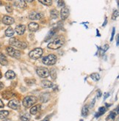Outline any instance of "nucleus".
<instances>
[{
    "mask_svg": "<svg viewBox=\"0 0 119 121\" xmlns=\"http://www.w3.org/2000/svg\"><path fill=\"white\" fill-rule=\"evenodd\" d=\"M64 39L63 38H58L55 40H54L52 42H51L48 45V48H51V49H58L60 48L63 44H64Z\"/></svg>",
    "mask_w": 119,
    "mask_h": 121,
    "instance_id": "obj_1",
    "label": "nucleus"
},
{
    "mask_svg": "<svg viewBox=\"0 0 119 121\" xmlns=\"http://www.w3.org/2000/svg\"><path fill=\"white\" fill-rule=\"evenodd\" d=\"M37 101L38 99L36 97L32 96V95L27 96L24 98V99L23 100V105L26 108H29L32 106H33V104H35V103L37 102Z\"/></svg>",
    "mask_w": 119,
    "mask_h": 121,
    "instance_id": "obj_2",
    "label": "nucleus"
},
{
    "mask_svg": "<svg viewBox=\"0 0 119 121\" xmlns=\"http://www.w3.org/2000/svg\"><path fill=\"white\" fill-rule=\"evenodd\" d=\"M57 62V57L55 54H49L42 59V62L46 65H53Z\"/></svg>",
    "mask_w": 119,
    "mask_h": 121,
    "instance_id": "obj_3",
    "label": "nucleus"
},
{
    "mask_svg": "<svg viewBox=\"0 0 119 121\" xmlns=\"http://www.w3.org/2000/svg\"><path fill=\"white\" fill-rule=\"evenodd\" d=\"M44 53V51L41 48H36L33 49L32 51H31L29 52V56L30 58L33 59H39L41 56H42V54Z\"/></svg>",
    "mask_w": 119,
    "mask_h": 121,
    "instance_id": "obj_4",
    "label": "nucleus"
},
{
    "mask_svg": "<svg viewBox=\"0 0 119 121\" xmlns=\"http://www.w3.org/2000/svg\"><path fill=\"white\" fill-rule=\"evenodd\" d=\"M9 43L11 45V46H16L17 48H27V43H24V42H21L20 40H19L17 38H12L10 39V41H9Z\"/></svg>",
    "mask_w": 119,
    "mask_h": 121,
    "instance_id": "obj_5",
    "label": "nucleus"
},
{
    "mask_svg": "<svg viewBox=\"0 0 119 121\" xmlns=\"http://www.w3.org/2000/svg\"><path fill=\"white\" fill-rule=\"evenodd\" d=\"M6 51H7L8 54L12 57H15V58H19L21 56V52L19 50H16L15 48H13L11 46H8L6 48Z\"/></svg>",
    "mask_w": 119,
    "mask_h": 121,
    "instance_id": "obj_6",
    "label": "nucleus"
},
{
    "mask_svg": "<svg viewBox=\"0 0 119 121\" xmlns=\"http://www.w3.org/2000/svg\"><path fill=\"white\" fill-rule=\"evenodd\" d=\"M36 72H37V74L41 77V78H47L49 76V70L47 69L46 68H44V67H39L37 68L36 70Z\"/></svg>",
    "mask_w": 119,
    "mask_h": 121,
    "instance_id": "obj_7",
    "label": "nucleus"
},
{
    "mask_svg": "<svg viewBox=\"0 0 119 121\" xmlns=\"http://www.w3.org/2000/svg\"><path fill=\"white\" fill-rule=\"evenodd\" d=\"M43 16V13H38L36 11H31L29 14V19L31 20H39Z\"/></svg>",
    "mask_w": 119,
    "mask_h": 121,
    "instance_id": "obj_8",
    "label": "nucleus"
},
{
    "mask_svg": "<svg viewBox=\"0 0 119 121\" xmlns=\"http://www.w3.org/2000/svg\"><path fill=\"white\" fill-rule=\"evenodd\" d=\"M8 106L13 109H18L20 106V102L17 99H13L8 103Z\"/></svg>",
    "mask_w": 119,
    "mask_h": 121,
    "instance_id": "obj_9",
    "label": "nucleus"
},
{
    "mask_svg": "<svg viewBox=\"0 0 119 121\" xmlns=\"http://www.w3.org/2000/svg\"><path fill=\"white\" fill-rule=\"evenodd\" d=\"M14 21H15L14 19L8 16H4L2 19V22L4 24H6V25H11V24H13L14 23Z\"/></svg>",
    "mask_w": 119,
    "mask_h": 121,
    "instance_id": "obj_10",
    "label": "nucleus"
},
{
    "mask_svg": "<svg viewBox=\"0 0 119 121\" xmlns=\"http://www.w3.org/2000/svg\"><path fill=\"white\" fill-rule=\"evenodd\" d=\"M69 16V10L65 8V7H63L61 10H60V16H61V19L63 20H65Z\"/></svg>",
    "mask_w": 119,
    "mask_h": 121,
    "instance_id": "obj_11",
    "label": "nucleus"
},
{
    "mask_svg": "<svg viewBox=\"0 0 119 121\" xmlns=\"http://www.w3.org/2000/svg\"><path fill=\"white\" fill-rule=\"evenodd\" d=\"M25 29H26V27L24 25H23V24H19V25H17L16 27V32L19 35H21L24 33L25 32Z\"/></svg>",
    "mask_w": 119,
    "mask_h": 121,
    "instance_id": "obj_12",
    "label": "nucleus"
},
{
    "mask_svg": "<svg viewBox=\"0 0 119 121\" xmlns=\"http://www.w3.org/2000/svg\"><path fill=\"white\" fill-rule=\"evenodd\" d=\"M14 95L13 93L10 91V90H5V91H4L2 93V98L5 100H8L10 98H11L12 97H13Z\"/></svg>",
    "mask_w": 119,
    "mask_h": 121,
    "instance_id": "obj_13",
    "label": "nucleus"
},
{
    "mask_svg": "<svg viewBox=\"0 0 119 121\" xmlns=\"http://www.w3.org/2000/svg\"><path fill=\"white\" fill-rule=\"evenodd\" d=\"M28 28L29 29V31H31V32H36L37 30H38V29H39V25H38V23H37L31 22V23H29Z\"/></svg>",
    "mask_w": 119,
    "mask_h": 121,
    "instance_id": "obj_14",
    "label": "nucleus"
},
{
    "mask_svg": "<svg viewBox=\"0 0 119 121\" xmlns=\"http://www.w3.org/2000/svg\"><path fill=\"white\" fill-rule=\"evenodd\" d=\"M50 98V94L49 93H42L40 96V101L42 102V103H46L47 102Z\"/></svg>",
    "mask_w": 119,
    "mask_h": 121,
    "instance_id": "obj_15",
    "label": "nucleus"
},
{
    "mask_svg": "<svg viewBox=\"0 0 119 121\" xmlns=\"http://www.w3.org/2000/svg\"><path fill=\"white\" fill-rule=\"evenodd\" d=\"M13 4L16 7L19 8H27V4L24 1H15L13 2Z\"/></svg>",
    "mask_w": 119,
    "mask_h": 121,
    "instance_id": "obj_16",
    "label": "nucleus"
},
{
    "mask_svg": "<svg viewBox=\"0 0 119 121\" xmlns=\"http://www.w3.org/2000/svg\"><path fill=\"white\" fill-rule=\"evenodd\" d=\"M5 77L7 78L8 79H13V78L16 77V74L13 70H8L6 72Z\"/></svg>",
    "mask_w": 119,
    "mask_h": 121,
    "instance_id": "obj_17",
    "label": "nucleus"
},
{
    "mask_svg": "<svg viewBox=\"0 0 119 121\" xmlns=\"http://www.w3.org/2000/svg\"><path fill=\"white\" fill-rule=\"evenodd\" d=\"M40 105H35V106H34L33 107L31 108L30 114H32V115H35V114H36L40 111Z\"/></svg>",
    "mask_w": 119,
    "mask_h": 121,
    "instance_id": "obj_18",
    "label": "nucleus"
},
{
    "mask_svg": "<svg viewBox=\"0 0 119 121\" xmlns=\"http://www.w3.org/2000/svg\"><path fill=\"white\" fill-rule=\"evenodd\" d=\"M42 86L45 88H49V87H53V83L50 81H48V80H43L42 81Z\"/></svg>",
    "mask_w": 119,
    "mask_h": 121,
    "instance_id": "obj_19",
    "label": "nucleus"
},
{
    "mask_svg": "<svg viewBox=\"0 0 119 121\" xmlns=\"http://www.w3.org/2000/svg\"><path fill=\"white\" fill-rule=\"evenodd\" d=\"M0 64L2 65H7L8 64V59L4 54H0Z\"/></svg>",
    "mask_w": 119,
    "mask_h": 121,
    "instance_id": "obj_20",
    "label": "nucleus"
},
{
    "mask_svg": "<svg viewBox=\"0 0 119 121\" xmlns=\"http://www.w3.org/2000/svg\"><path fill=\"white\" fill-rule=\"evenodd\" d=\"M56 32H57L56 28H53V29L51 30V31L49 32L48 35H47V37H46V39H45V41H47L48 40H49L51 38H52L53 36H54V35H55Z\"/></svg>",
    "mask_w": 119,
    "mask_h": 121,
    "instance_id": "obj_21",
    "label": "nucleus"
},
{
    "mask_svg": "<svg viewBox=\"0 0 119 121\" xmlns=\"http://www.w3.org/2000/svg\"><path fill=\"white\" fill-rule=\"evenodd\" d=\"M5 35L7 37H12V36L14 35V30L13 29V28L8 27L5 30Z\"/></svg>",
    "mask_w": 119,
    "mask_h": 121,
    "instance_id": "obj_22",
    "label": "nucleus"
},
{
    "mask_svg": "<svg viewBox=\"0 0 119 121\" xmlns=\"http://www.w3.org/2000/svg\"><path fill=\"white\" fill-rule=\"evenodd\" d=\"M9 114V112L7 110H2L0 111V119H4L6 118Z\"/></svg>",
    "mask_w": 119,
    "mask_h": 121,
    "instance_id": "obj_23",
    "label": "nucleus"
},
{
    "mask_svg": "<svg viewBox=\"0 0 119 121\" xmlns=\"http://www.w3.org/2000/svg\"><path fill=\"white\" fill-rule=\"evenodd\" d=\"M50 15H51V17H52V19H57L59 13H58L57 10H55V9H54V10H51Z\"/></svg>",
    "mask_w": 119,
    "mask_h": 121,
    "instance_id": "obj_24",
    "label": "nucleus"
},
{
    "mask_svg": "<svg viewBox=\"0 0 119 121\" xmlns=\"http://www.w3.org/2000/svg\"><path fill=\"white\" fill-rule=\"evenodd\" d=\"M106 112V108L104 106H102L99 109V113L96 114V117H99V116L102 115V114Z\"/></svg>",
    "mask_w": 119,
    "mask_h": 121,
    "instance_id": "obj_25",
    "label": "nucleus"
},
{
    "mask_svg": "<svg viewBox=\"0 0 119 121\" xmlns=\"http://www.w3.org/2000/svg\"><path fill=\"white\" fill-rule=\"evenodd\" d=\"M91 78L95 82H98L100 79V76L99 74H97V73H93V74H92L91 75Z\"/></svg>",
    "mask_w": 119,
    "mask_h": 121,
    "instance_id": "obj_26",
    "label": "nucleus"
},
{
    "mask_svg": "<svg viewBox=\"0 0 119 121\" xmlns=\"http://www.w3.org/2000/svg\"><path fill=\"white\" fill-rule=\"evenodd\" d=\"M89 109H88V106L87 105H85L83 106L82 109V116H87L88 114Z\"/></svg>",
    "mask_w": 119,
    "mask_h": 121,
    "instance_id": "obj_27",
    "label": "nucleus"
},
{
    "mask_svg": "<svg viewBox=\"0 0 119 121\" xmlns=\"http://www.w3.org/2000/svg\"><path fill=\"white\" fill-rule=\"evenodd\" d=\"M50 75H51V77L52 78V79H55V78H57V72H56V70L55 68L51 69Z\"/></svg>",
    "mask_w": 119,
    "mask_h": 121,
    "instance_id": "obj_28",
    "label": "nucleus"
},
{
    "mask_svg": "<svg viewBox=\"0 0 119 121\" xmlns=\"http://www.w3.org/2000/svg\"><path fill=\"white\" fill-rule=\"evenodd\" d=\"M29 119H30V116H29V114H24V115L21 117V120L22 121H29Z\"/></svg>",
    "mask_w": 119,
    "mask_h": 121,
    "instance_id": "obj_29",
    "label": "nucleus"
},
{
    "mask_svg": "<svg viewBox=\"0 0 119 121\" xmlns=\"http://www.w3.org/2000/svg\"><path fill=\"white\" fill-rule=\"evenodd\" d=\"M118 16V10H115L113 12V13H112V20H115Z\"/></svg>",
    "mask_w": 119,
    "mask_h": 121,
    "instance_id": "obj_30",
    "label": "nucleus"
},
{
    "mask_svg": "<svg viewBox=\"0 0 119 121\" xmlns=\"http://www.w3.org/2000/svg\"><path fill=\"white\" fill-rule=\"evenodd\" d=\"M39 2L42 3L43 4H46L47 6H50L52 4V2L51 1V0H47V1H40Z\"/></svg>",
    "mask_w": 119,
    "mask_h": 121,
    "instance_id": "obj_31",
    "label": "nucleus"
},
{
    "mask_svg": "<svg viewBox=\"0 0 119 121\" xmlns=\"http://www.w3.org/2000/svg\"><path fill=\"white\" fill-rule=\"evenodd\" d=\"M115 116H116V113L115 112H111L110 114V115L107 117V119H115Z\"/></svg>",
    "mask_w": 119,
    "mask_h": 121,
    "instance_id": "obj_32",
    "label": "nucleus"
},
{
    "mask_svg": "<svg viewBox=\"0 0 119 121\" xmlns=\"http://www.w3.org/2000/svg\"><path fill=\"white\" fill-rule=\"evenodd\" d=\"M6 10H7V12H8V13H12V12H13V8H12V6L10 4L6 6Z\"/></svg>",
    "mask_w": 119,
    "mask_h": 121,
    "instance_id": "obj_33",
    "label": "nucleus"
},
{
    "mask_svg": "<svg viewBox=\"0 0 119 121\" xmlns=\"http://www.w3.org/2000/svg\"><path fill=\"white\" fill-rule=\"evenodd\" d=\"M26 83L28 85H32V84H35V80L34 79H26Z\"/></svg>",
    "mask_w": 119,
    "mask_h": 121,
    "instance_id": "obj_34",
    "label": "nucleus"
},
{
    "mask_svg": "<svg viewBox=\"0 0 119 121\" xmlns=\"http://www.w3.org/2000/svg\"><path fill=\"white\" fill-rule=\"evenodd\" d=\"M115 28L112 29V35H111V38H110V41H112L114 38V35H115Z\"/></svg>",
    "mask_w": 119,
    "mask_h": 121,
    "instance_id": "obj_35",
    "label": "nucleus"
},
{
    "mask_svg": "<svg viewBox=\"0 0 119 121\" xmlns=\"http://www.w3.org/2000/svg\"><path fill=\"white\" fill-rule=\"evenodd\" d=\"M57 3H58L59 7H64V5H65V2L64 1H58Z\"/></svg>",
    "mask_w": 119,
    "mask_h": 121,
    "instance_id": "obj_36",
    "label": "nucleus"
},
{
    "mask_svg": "<svg viewBox=\"0 0 119 121\" xmlns=\"http://www.w3.org/2000/svg\"><path fill=\"white\" fill-rule=\"evenodd\" d=\"M4 87V84H3V83H2V82H0V91H1V90H2Z\"/></svg>",
    "mask_w": 119,
    "mask_h": 121,
    "instance_id": "obj_37",
    "label": "nucleus"
},
{
    "mask_svg": "<svg viewBox=\"0 0 119 121\" xmlns=\"http://www.w3.org/2000/svg\"><path fill=\"white\" fill-rule=\"evenodd\" d=\"M102 96V92H101V90H98L97 91V97H101Z\"/></svg>",
    "mask_w": 119,
    "mask_h": 121,
    "instance_id": "obj_38",
    "label": "nucleus"
},
{
    "mask_svg": "<svg viewBox=\"0 0 119 121\" xmlns=\"http://www.w3.org/2000/svg\"><path fill=\"white\" fill-rule=\"evenodd\" d=\"M3 107H4V104H3V102L2 101V100L0 99V109L3 108Z\"/></svg>",
    "mask_w": 119,
    "mask_h": 121,
    "instance_id": "obj_39",
    "label": "nucleus"
},
{
    "mask_svg": "<svg viewBox=\"0 0 119 121\" xmlns=\"http://www.w3.org/2000/svg\"><path fill=\"white\" fill-rule=\"evenodd\" d=\"M109 96H110V93H105L104 97V99H106L107 98H108Z\"/></svg>",
    "mask_w": 119,
    "mask_h": 121,
    "instance_id": "obj_40",
    "label": "nucleus"
},
{
    "mask_svg": "<svg viewBox=\"0 0 119 121\" xmlns=\"http://www.w3.org/2000/svg\"><path fill=\"white\" fill-rule=\"evenodd\" d=\"M107 19H105V21H104V23L102 24V27H105L106 26V24H107Z\"/></svg>",
    "mask_w": 119,
    "mask_h": 121,
    "instance_id": "obj_41",
    "label": "nucleus"
},
{
    "mask_svg": "<svg viewBox=\"0 0 119 121\" xmlns=\"http://www.w3.org/2000/svg\"><path fill=\"white\" fill-rule=\"evenodd\" d=\"M118 38H119V35H117V38H116V41H117V46H118Z\"/></svg>",
    "mask_w": 119,
    "mask_h": 121,
    "instance_id": "obj_42",
    "label": "nucleus"
},
{
    "mask_svg": "<svg viewBox=\"0 0 119 121\" xmlns=\"http://www.w3.org/2000/svg\"><path fill=\"white\" fill-rule=\"evenodd\" d=\"M116 113L117 114L118 113V106H117V108H116Z\"/></svg>",
    "mask_w": 119,
    "mask_h": 121,
    "instance_id": "obj_43",
    "label": "nucleus"
},
{
    "mask_svg": "<svg viewBox=\"0 0 119 121\" xmlns=\"http://www.w3.org/2000/svg\"><path fill=\"white\" fill-rule=\"evenodd\" d=\"M111 106L110 104H106V106H107V107H109V106Z\"/></svg>",
    "mask_w": 119,
    "mask_h": 121,
    "instance_id": "obj_44",
    "label": "nucleus"
},
{
    "mask_svg": "<svg viewBox=\"0 0 119 121\" xmlns=\"http://www.w3.org/2000/svg\"><path fill=\"white\" fill-rule=\"evenodd\" d=\"M43 121H49V120H48V118H46V119H45V120H44Z\"/></svg>",
    "mask_w": 119,
    "mask_h": 121,
    "instance_id": "obj_45",
    "label": "nucleus"
},
{
    "mask_svg": "<svg viewBox=\"0 0 119 121\" xmlns=\"http://www.w3.org/2000/svg\"><path fill=\"white\" fill-rule=\"evenodd\" d=\"M97 36H100V35H99V31L97 30Z\"/></svg>",
    "mask_w": 119,
    "mask_h": 121,
    "instance_id": "obj_46",
    "label": "nucleus"
},
{
    "mask_svg": "<svg viewBox=\"0 0 119 121\" xmlns=\"http://www.w3.org/2000/svg\"><path fill=\"white\" fill-rule=\"evenodd\" d=\"M2 78V74H1V72H0V78Z\"/></svg>",
    "mask_w": 119,
    "mask_h": 121,
    "instance_id": "obj_47",
    "label": "nucleus"
},
{
    "mask_svg": "<svg viewBox=\"0 0 119 121\" xmlns=\"http://www.w3.org/2000/svg\"><path fill=\"white\" fill-rule=\"evenodd\" d=\"M3 121H10V120H3Z\"/></svg>",
    "mask_w": 119,
    "mask_h": 121,
    "instance_id": "obj_48",
    "label": "nucleus"
},
{
    "mask_svg": "<svg viewBox=\"0 0 119 121\" xmlns=\"http://www.w3.org/2000/svg\"><path fill=\"white\" fill-rule=\"evenodd\" d=\"M0 5H2V2H0Z\"/></svg>",
    "mask_w": 119,
    "mask_h": 121,
    "instance_id": "obj_49",
    "label": "nucleus"
},
{
    "mask_svg": "<svg viewBox=\"0 0 119 121\" xmlns=\"http://www.w3.org/2000/svg\"><path fill=\"white\" fill-rule=\"evenodd\" d=\"M80 121H83V120H80Z\"/></svg>",
    "mask_w": 119,
    "mask_h": 121,
    "instance_id": "obj_50",
    "label": "nucleus"
}]
</instances>
